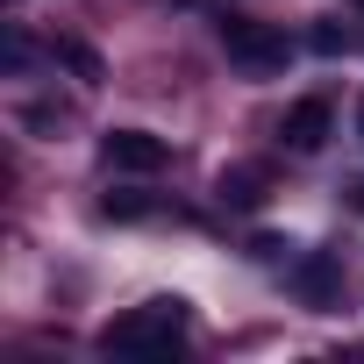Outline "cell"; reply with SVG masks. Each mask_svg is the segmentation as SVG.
Segmentation results:
<instances>
[{
    "instance_id": "cell-4",
    "label": "cell",
    "mask_w": 364,
    "mask_h": 364,
    "mask_svg": "<svg viewBox=\"0 0 364 364\" xmlns=\"http://www.w3.org/2000/svg\"><path fill=\"white\" fill-rule=\"evenodd\" d=\"M100 157H107V171H157V164L171 157V143L150 136V129H114V136L100 143Z\"/></svg>"
},
{
    "instance_id": "cell-7",
    "label": "cell",
    "mask_w": 364,
    "mask_h": 364,
    "mask_svg": "<svg viewBox=\"0 0 364 364\" xmlns=\"http://www.w3.org/2000/svg\"><path fill=\"white\" fill-rule=\"evenodd\" d=\"M58 58H65V65H72V72H79L86 86H100V58H93L86 43H65V36H58Z\"/></svg>"
},
{
    "instance_id": "cell-3",
    "label": "cell",
    "mask_w": 364,
    "mask_h": 364,
    "mask_svg": "<svg viewBox=\"0 0 364 364\" xmlns=\"http://www.w3.org/2000/svg\"><path fill=\"white\" fill-rule=\"evenodd\" d=\"M328 129H336V107H328L321 93H307V100H293V107H286V122H279V143H286L293 157H314V150L328 143Z\"/></svg>"
},
{
    "instance_id": "cell-6",
    "label": "cell",
    "mask_w": 364,
    "mask_h": 364,
    "mask_svg": "<svg viewBox=\"0 0 364 364\" xmlns=\"http://www.w3.org/2000/svg\"><path fill=\"white\" fill-rule=\"evenodd\" d=\"M300 293H307V300H328V293H336V264H328V257H307V264H300Z\"/></svg>"
},
{
    "instance_id": "cell-8",
    "label": "cell",
    "mask_w": 364,
    "mask_h": 364,
    "mask_svg": "<svg viewBox=\"0 0 364 364\" xmlns=\"http://www.w3.org/2000/svg\"><path fill=\"white\" fill-rule=\"evenodd\" d=\"M357 136H364V100H357Z\"/></svg>"
},
{
    "instance_id": "cell-2",
    "label": "cell",
    "mask_w": 364,
    "mask_h": 364,
    "mask_svg": "<svg viewBox=\"0 0 364 364\" xmlns=\"http://www.w3.org/2000/svg\"><path fill=\"white\" fill-rule=\"evenodd\" d=\"M222 50H229V65H243V72H279V65L293 58L286 29L250 22V15H229V22H222Z\"/></svg>"
},
{
    "instance_id": "cell-9",
    "label": "cell",
    "mask_w": 364,
    "mask_h": 364,
    "mask_svg": "<svg viewBox=\"0 0 364 364\" xmlns=\"http://www.w3.org/2000/svg\"><path fill=\"white\" fill-rule=\"evenodd\" d=\"M350 8H364V0H350Z\"/></svg>"
},
{
    "instance_id": "cell-1",
    "label": "cell",
    "mask_w": 364,
    "mask_h": 364,
    "mask_svg": "<svg viewBox=\"0 0 364 364\" xmlns=\"http://www.w3.org/2000/svg\"><path fill=\"white\" fill-rule=\"evenodd\" d=\"M178 336H186V300L157 293V300H143L136 314L107 321V328H100V350H107V357H171Z\"/></svg>"
},
{
    "instance_id": "cell-5",
    "label": "cell",
    "mask_w": 364,
    "mask_h": 364,
    "mask_svg": "<svg viewBox=\"0 0 364 364\" xmlns=\"http://www.w3.org/2000/svg\"><path fill=\"white\" fill-rule=\"evenodd\" d=\"M222 200L229 208H257L264 200V178L257 171H222Z\"/></svg>"
}]
</instances>
